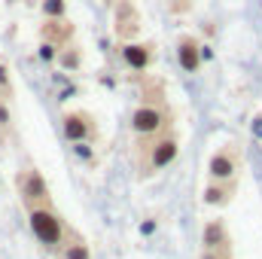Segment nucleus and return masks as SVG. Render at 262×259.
I'll list each match as a JSON object with an SVG mask.
<instances>
[{
	"label": "nucleus",
	"instance_id": "1",
	"mask_svg": "<svg viewBox=\"0 0 262 259\" xmlns=\"http://www.w3.org/2000/svg\"><path fill=\"white\" fill-rule=\"evenodd\" d=\"M28 223H31L34 238L43 247H49V250H61L64 247V235H67L64 220L52 207H34V210H28Z\"/></svg>",
	"mask_w": 262,
	"mask_h": 259
},
{
	"label": "nucleus",
	"instance_id": "2",
	"mask_svg": "<svg viewBox=\"0 0 262 259\" xmlns=\"http://www.w3.org/2000/svg\"><path fill=\"white\" fill-rule=\"evenodd\" d=\"M15 186H18V195H21V201H25V207H28V210H34V207H52L49 186H46L43 174H40L34 165H28V168H21V171H18Z\"/></svg>",
	"mask_w": 262,
	"mask_h": 259
},
{
	"label": "nucleus",
	"instance_id": "3",
	"mask_svg": "<svg viewBox=\"0 0 262 259\" xmlns=\"http://www.w3.org/2000/svg\"><path fill=\"white\" fill-rule=\"evenodd\" d=\"M61 128H64V137L70 143H79V140H92L98 128H95V119L89 116V113H82V110H76V113H67L64 119H61Z\"/></svg>",
	"mask_w": 262,
	"mask_h": 259
},
{
	"label": "nucleus",
	"instance_id": "4",
	"mask_svg": "<svg viewBox=\"0 0 262 259\" xmlns=\"http://www.w3.org/2000/svg\"><path fill=\"white\" fill-rule=\"evenodd\" d=\"M162 125H165V113L159 107H140L131 116V128L137 131V134H156Z\"/></svg>",
	"mask_w": 262,
	"mask_h": 259
},
{
	"label": "nucleus",
	"instance_id": "5",
	"mask_svg": "<svg viewBox=\"0 0 262 259\" xmlns=\"http://www.w3.org/2000/svg\"><path fill=\"white\" fill-rule=\"evenodd\" d=\"M177 61L180 67L186 70V73H195L198 64H201V46L195 43V37H180V43H177Z\"/></svg>",
	"mask_w": 262,
	"mask_h": 259
},
{
	"label": "nucleus",
	"instance_id": "6",
	"mask_svg": "<svg viewBox=\"0 0 262 259\" xmlns=\"http://www.w3.org/2000/svg\"><path fill=\"white\" fill-rule=\"evenodd\" d=\"M40 37L55 43V46H67V40L73 37V25L67 18H46L43 28H40Z\"/></svg>",
	"mask_w": 262,
	"mask_h": 259
},
{
	"label": "nucleus",
	"instance_id": "7",
	"mask_svg": "<svg viewBox=\"0 0 262 259\" xmlns=\"http://www.w3.org/2000/svg\"><path fill=\"white\" fill-rule=\"evenodd\" d=\"M137 31H140V15H137V9H134L131 3H119V9H116V34H119L122 40H131Z\"/></svg>",
	"mask_w": 262,
	"mask_h": 259
},
{
	"label": "nucleus",
	"instance_id": "8",
	"mask_svg": "<svg viewBox=\"0 0 262 259\" xmlns=\"http://www.w3.org/2000/svg\"><path fill=\"white\" fill-rule=\"evenodd\" d=\"M122 58H125V64L131 70H146L149 61H152V46H146V43H128V46H122Z\"/></svg>",
	"mask_w": 262,
	"mask_h": 259
},
{
	"label": "nucleus",
	"instance_id": "9",
	"mask_svg": "<svg viewBox=\"0 0 262 259\" xmlns=\"http://www.w3.org/2000/svg\"><path fill=\"white\" fill-rule=\"evenodd\" d=\"M235 171H238V165H235V156L229 149L213 153V159H210V177L213 180H232Z\"/></svg>",
	"mask_w": 262,
	"mask_h": 259
},
{
	"label": "nucleus",
	"instance_id": "10",
	"mask_svg": "<svg viewBox=\"0 0 262 259\" xmlns=\"http://www.w3.org/2000/svg\"><path fill=\"white\" fill-rule=\"evenodd\" d=\"M174 159H177V140L165 137V140L152 143V159H149V168H152V171H159V168L171 165Z\"/></svg>",
	"mask_w": 262,
	"mask_h": 259
},
{
	"label": "nucleus",
	"instance_id": "11",
	"mask_svg": "<svg viewBox=\"0 0 262 259\" xmlns=\"http://www.w3.org/2000/svg\"><path fill=\"white\" fill-rule=\"evenodd\" d=\"M226 244H229V238H226L223 223H220V220H210V223L204 226V247H207V250H226Z\"/></svg>",
	"mask_w": 262,
	"mask_h": 259
},
{
	"label": "nucleus",
	"instance_id": "12",
	"mask_svg": "<svg viewBox=\"0 0 262 259\" xmlns=\"http://www.w3.org/2000/svg\"><path fill=\"white\" fill-rule=\"evenodd\" d=\"M12 101H0V143H6L9 131H12Z\"/></svg>",
	"mask_w": 262,
	"mask_h": 259
},
{
	"label": "nucleus",
	"instance_id": "13",
	"mask_svg": "<svg viewBox=\"0 0 262 259\" xmlns=\"http://www.w3.org/2000/svg\"><path fill=\"white\" fill-rule=\"evenodd\" d=\"M55 61H58L61 67H67V70H76V67H79V49H73V46H67L64 49V46H61Z\"/></svg>",
	"mask_w": 262,
	"mask_h": 259
},
{
	"label": "nucleus",
	"instance_id": "14",
	"mask_svg": "<svg viewBox=\"0 0 262 259\" xmlns=\"http://www.w3.org/2000/svg\"><path fill=\"white\" fill-rule=\"evenodd\" d=\"M40 6H43V15H46V18H64L67 15V3L64 0H43Z\"/></svg>",
	"mask_w": 262,
	"mask_h": 259
},
{
	"label": "nucleus",
	"instance_id": "15",
	"mask_svg": "<svg viewBox=\"0 0 262 259\" xmlns=\"http://www.w3.org/2000/svg\"><path fill=\"white\" fill-rule=\"evenodd\" d=\"M64 259H89V247L82 244V241H73V244H67V247H61L58 250Z\"/></svg>",
	"mask_w": 262,
	"mask_h": 259
},
{
	"label": "nucleus",
	"instance_id": "16",
	"mask_svg": "<svg viewBox=\"0 0 262 259\" xmlns=\"http://www.w3.org/2000/svg\"><path fill=\"white\" fill-rule=\"evenodd\" d=\"M232 189H220V186H207V192H204V201L207 204H220V201H226Z\"/></svg>",
	"mask_w": 262,
	"mask_h": 259
},
{
	"label": "nucleus",
	"instance_id": "17",
	"mask_svg": "<svg viewBox=\"0 0 262 259\" xmlns=\"http://www.w3.org/2000/svg\"><path fill=\"white\" fill-rule=\"evenodd\" d=\"M58 49H61V46L43 40V46H40V58H43V61H55V58H58Z\"/></svg>",
	"mask_w": 262,
	"mask_h": 259
},
{
	"label": "nucleus",
	"instance_id": "18",
	"mask_svg": "<svg viewBox=\"0 0 262 259\" xmlns=\"http://www.w3.org/2000/svg\"><path fill=\"white\" fill-rule=\"evenodd\" d=\"M73 153H76L82 162H92V156H95V153H92V146H89V140H79V143H73Z\"/></svg>",
	"mask_w": 262,
	"mask_h": 259
},
{
	"label": "nucleus",
	"instance_id": "19",
	"mask_svg": "<svg viewBox=\"0 0 262 259\" xmlns=\"http://www.w3.org/2000/svg\"><path fill=\"white\" fill-rule=\"evenodd\" d=\"M253 137H256V140H262V116H256V119H253Z\"/></svg>",
	"mask_w": 262,
	"mask_h": 259
},
{
	"label": "nucleus",
	"instance_id": "20",
	"mask_svg": "<svg viewBox=\"0 0 262 259\" xmlns=\"http://www.w3.org/2000/svg\"><path fill=\"white\" fill-rule=\"evenodd\" d=\"M186 6H189V0H174V3H171V9H174V12H183Z\"/></svg>",
	"mask_w": 262,
	"mask_h": 259
},
{
	"label": "nucleus",
	"instance_id": "21",
	"mask_svg": "<svg viewBox=\"0 0 262 259\" xmlns=\"http://www.w3.org/2000/svg\"><path fill=\"white\" fill-rule=\"evenodd\" d=\"M152 229H156V223H143V226H140V232H143V235H149Z\"/></svg>",
	"mask_w": 262,
	"mask_h": 259
},
{
	"label": "nucleus",
	"instance_id": "22",
	"mask_svg": "<svg viewBox=\"0 0 262 259\" xmlns=\"http://www.w3.org/2000/svg\"><path fill=\"white\" fill-rule=\"evenodd\" d=\"M204 259H226V256H223V253H216V250H207V253H204Z\"/></svg>",
	"mask_w": 262,
	"mask_h": 259
}]
</instances>
